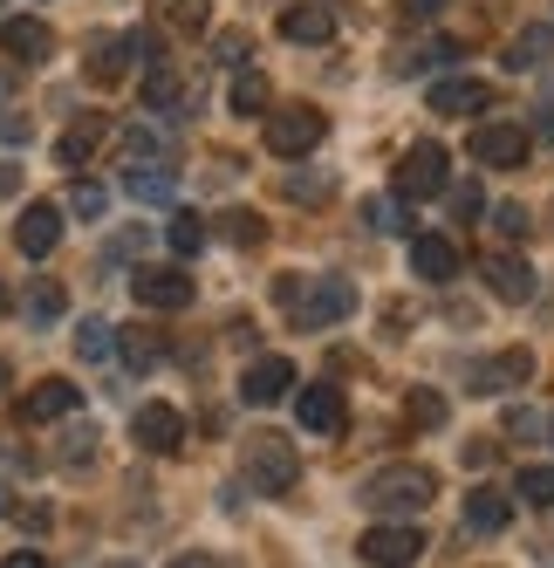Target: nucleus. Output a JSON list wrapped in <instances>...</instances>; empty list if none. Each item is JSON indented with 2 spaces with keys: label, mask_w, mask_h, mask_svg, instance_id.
Returning <instances> with one entry per match:
<instances>
[{
  "label": "nucleus",
  "mask_w": 554,
  "mask_h": 568,
  "mask_svg": "<svg viewBox=\"0 0 554 568\" xmlns=\"http://www.w3.org/2000/svg\"><path fill=\"white\" fill-rule=\"evenodd\" d=\"M281 192H288V199H308V206H322V199H329V179H322V172H288Z\"/></svg>",
  "instance_id": "33"
},
{
  "label": "nucleus",
  "mask_w": 554,
  "mask_h": 568,
  "mask_svg": "<svg viewBox=\"0 0 554 568\" xmlns=\"http://www.w3.org/2000/svg\"><path fill=\"white\" fill-rule=\"evenodd\" d=\"M178 103V75L172 69H151L144 75V110H172Z\"/></svg>",
  "instance_id": "31"
},
{
  "label": "nucleus",
  "mask_w": 554,
  "mask_h": 568,
  "mask_svg": "<svg viewBox=\"0 0 554 568\" xmlns=\"http://www.w3.org/2000/svg\"><path fill=\"white\" fill-rule=\"evenodd\" d=\"M55 240H62V206L34 199V206L14 220V247H21L28 261H42V254H55Z\"/></svg>",
  "instance_id": "12"
},
{
  "label": "nucleus",
  "mask_w": 554,
  "mask_h": 568,
  "mask_svg": "<svg viewBox=\"0 0 554 568\" xmlns=\"http://www.w3.org/2000/svg\"><path fill=\"white\" fill-rule=\"evenodd\" d=\"M240 473H247L254 494L281 500V494H295L301 459H295V445H288L281 432H247V445H240Z\"/></svg>",
  "instance_id": "3"
},
{
  "label": "nucleus",
  "mask_w": 554,
  "mask_h": 568,
  "mask_svg": "<svg viewBox=\"0 0 554 568\" xmlns=\"http://www.w3.org/2000/svg\"><path fill=\"white\" fill-rule=\"evenodd\" d=\"M547 55H554V28H521L506 49V69H541Z\"/></svg>",
  "instance_id": "25"
},
{
  "label": "nucleus",
  "mask_w": 554,
  "mask_h": 568,
  "mask_svg": "<svg viewBox=\"0 0 554 568\" xmlns=\"http://www.w3.org/2000/svg\"><path fill=\"white\" fill-rule=\"evenodd\" d=\"M96 453V432L83 425V432H69V445H62V459H90Z\"/></svg>",
  "instance_id": "40"
},
{
  "label": "nucleus",
  "mask_w": 554,
  "mask_h": 568,
  "mask_svg": "<svg viewBox=\"0 0 554 568\" xmlns=\"http://www.w3.org/2000/svg\"><path fill=\"white\" fill-rule=\"evenodd\" d=\"M0 568H49V561L34 555V548H21V555H8V561H0Z\"/></svg>",
  "instance_id": "44"
},
{
  "label": "nucleus",
  "mask_w": 554,
  "mask_h": 568,
  "mask_svg": "<svg viewBox=\"0 0 554 568\" xmlns=\"http://www.w3.org/2000/svg\"><path fill=\"white\" fill-rule=\"evenodd\" d=\"M356 555H363L370 568H411L418 555H424V535L411 520H377L363 541H356Z\"/></svg>",
  "instance_id": "5"
},
{
  "label": "nucleus",
  "mask_w": 554,
  "mask_h": 568,
  "mask_svg": "<svg viewBox=\"0 0 554 568\" xmlns=\"http://www.w3.org/2000/svg\"><path fill=\"white\" fill-rule=\"evenodd\" d=\"M288 384H295V363H288V356H260L254 371L240 377V397H247V404H281Z\"/></svg>",
  "instance_id": "15"
},
{
  "label": "nucleus",
  "mask_w": 554,
  "mask_h": 568,
  "mask_svg": "<svg viewBox=\"0 0 554 568\" xmlns=\"http://www.w3.org/2000/svg\"><path fill=\"white\" fill-rule=\"evenodd\" d=\"M547 432H554V425H547Z\"/></svg>",
  "instance_id": "50"
},
{
  "label": "nucleus",
  "mask_w": 554,
  "mask_h": 568,
  "mask_svg": "<svg viewBox=\"0 0 554 568\" xmlns=\"http://www.w3.org/2000/svg\"><path fill=\"white\" fill-rule=\"evenodd\" d=\"M274 295H281V308L295 315V329H336L342 315H356V288L342 274H315V281L301 274V281H281Z\"/></svg>",
  "instance_id": "2"
},
{
  "label": "nucleus",
  "mask_w": 554,
  "mask_h": 568,
  "mask_svg": "<svg viewBox=\"0 0 554 568\" xmlns=\"http://www.w3.org/2000/svg\"><path fill=\"white\" fill-rule=\"evenodd\" d=\"M0 49H8V62L34 69V62H49V55H55V28H49V21H34V14H8V21H0Z\"/></svg>",
  "instance_id": "7"
},
{
  "label": "nucleus",
  "mask_w": 554,
  "mask_h": 568,
  "mask_svg": "<svg viewBox=\"0 0 554 568\" xmlns=\"http://www.w3.org/2000/svg\"><path fill=\"white\" fill-rule=\"evenodd\" d=\"M452 192V172H445V151L439 144H411L398 158V199H439Z\"/></svg>",
  "instance_id": "6"
},
{
  "label": "nucleus",
  "mask_w": 554,
  "mask_h": 568,
  "mask_svg": "<svg viewBox=\"0 0 554 568\" xmlns=\"http://www.w3.org/2000/svg\"><path fill=\"white\" fill-rule=\"evenodd\" d=\"M363 220L377 226V233H404L411 220H404V206H398V199H363Z\"/></svg>",
  "instance_id": "32"
},
{
  "label": "nucleus",
  "mask_w": 554,
  "mask_h": 568,
  "mask_svg": "<svg viewBox=\"0 0 554 568\" xmlns=\"http://www.w3.org/2000/svg\"><path fill=\"white\" fill-rule=\"evenodd\" d=\"M322 138H329V116H322V110H308V103L267 116V151H274V158H308Z\"/></svg>",
  "instance_id": "4"
},
{
  "label": "nucleus",
  "mask_w": 554,
  "mask_h": 568,
  "mask_svg": "<svg viewBox=\"0 0 554 568\" xmlns=\"http://www.w3.org/2000/svg\"><path fill=\"white\" fill-rule=\"evenodd\" d=\"M404 418H411L418 432H439V425H445V397H439V390H411V397H404Z\"/></svg>",
  "instance_id": "27"
},
{
  "label": "nucleus",
  "mask_w": 554,
  "mask_h": 568,
  "mask_svg": "<svg viewBox=\"0 0 554 568\" xmlns=\"http://www.w3.org/2000/svg\"><path fill=\"white\" fill-rule=\"evenodd\" d=\"M295 418H301V432H315V438H336L342 432V390L336 384H301V397H295Z\"/></svg>",
  "instance_id": "11"
},
{
  "label": "nucleus",
  "mask_w": 554,
  "mask_h": 568,
  "mask_svg": "<svg viewBox=\"0 0 554 568\" xmlns=\"http://www.w3.org/2000/svg\"><path fill=\"white\" fill-rule=\"evenodd\" d=\"M75 349H83L90 363H96V356H110V322H83V329H75Z\"/></svg>",
  "instance_id": "36"
},
{
  "label": "nucleus",
  "mask_w": 554,
  "mask_h": 568,
  "mask_svg": "<svg viewBox=\"0 0 554 568\" xmlns=\"http://www.w3.org/2000/svg\"><path fill=\"white\" fill-rule=\"evenodd\" d=\"M527 377H534V349H500V356H486L480 371H472V390H513Z\"/></svg>",
  "instance_id": "17"
},
{
  "label": "nucleus",
  "mask_w": 554,
  "mask_h": 568,
  "mask_svg": "<svg viewBox=\"0 0 554 568\" xmlns=\"http://www.w3.org/2000/svg\"><path fill=\"white\" fill-rule=\"evenodd\" d=\"M131 62H137V42H131V34H103L96 55H90V75H96V83H124Z\"/></svg>",
  "instance_id": "23"
},
{
  "label": "nucleus",
  "mask_w": 554,
  "mask_h": 568,
  "mask_svg": "<svg viewBox=\"0 0 554 568\" xmlns=\"http://www.w3.org/2000/svg\"><path fill=\"white\" fill-rule=\"evenodd\" d=\"M165 240H172V254H199V247H206V220H199V213H178Z\"/></svg>",
  "instance_id": "30"
},
{
  "label": "nucleus",
  "mask_w": 554,
  "mask_h": 568,
  "mask_svg": "<svg viewBox=\"0 0 554 568\" xmlns=\"http://www.w3.org/2000/svg\"><path fill=\"white\" fill-rule=\"evenodd\" d=\"M62 308H69V295H62V281H49V274H34V281H28V322H34V329H55V322H62Z\"/></svg>",
  "instance_id": "24"
},
{
  "label": "nucleus",
  "mask_w": 554,
  "mask_h": 568,
  "mask_svg": "<svg viewBox=\"0 0 554 568\" xmlns=\"http://www.w3.org/2000/svg\"><path fill=\"white\" fill-rule=\"evenodd\" d=\"M75 404H83V390H75V384H62V377H49V384H34V390L21 397V418L49 425V418H69Z\"/></svg>",
  "instance_id": "18"
},
{
  "label": "nucleus",
  "mask_w": 554,
  "mask_h": 568,
  "mask_svg": "<svg viewBox=\"0 0 554 568\" xmlns=\"http://www.w3.org/2000/svg\"><path fill=\"white\" fill-rule=\"evenodd\" d=\"M110 138V124H103V116L96 110H83V116H75V124L62 131V144H55V158H62V165H90V151Z\"/></svg>",
  "instance_id": "21"
},
{
  "label": "nucleus",
  "mask_w": 554,
  "mask_h": 568,
  "mask_svg": "<svg viewBox=\"0 0 554 568\" xmlns=\"http://www.w3.org/2000/svg\"><path fill=\"white\" fill-rule=\"evenodd\" d=\"M124 192L144 199V206H165V199L178 192V172L165 165V158H151V165H131V172H124Z\"/></svg>",
  "instance_id": "20"
},
{
  "label": "nucleus",
  "mask_w": 554,
  "mask_h": 568,
  "mask_svg": "<svg viewBox=\"0 0 554 568\" xmlns=\"http://www.w3.org/2000/svg\"><path fill=\"white\" fill-rule=\"evenodd\" d=\"M34 124H28V116H21V103H0V144H21Z\"/></svg>",
  "instance_id": "37"
},
{
  "label": "nucleus",
  "mask_w": 554,
  "mask_h": 568,
  "mask_svg": "<svg viewBox=\"0 0 554 568\" xmlns=\"http://www.w3.org/2000/svg\"><path fill=\"white\" fill-rule=\"evenodd\" d=\"M131 295H137V308H185L192 302V274L185 267H137Z\"/></svg>",
  "instance_id": "9"
},
{
  "label": "nucleus",
  "mask_w": 554,
  "mask_h": 568,
  "mask_svg": "<svg viewBox=\"0 0 554 568\" xmlns=\"http://www.w3.org/2000/svg\"><path fill=\"white\" fill-rule=\"evenodd\" d=\"M281 34L301 42V49H322V42H336V14L322 8V0H301V8L281 14Z\"/></svg>",
  "instance_id": "16"
},
{
  "label": "nucleus",
  "mask_w": 554,
  "mask_h": 568,
  "mask_svg": "<svg viewBox=\"0 0 554 568\" xmlns=\"http://www.w3.org/2000/svg\"><path fill=\"white\" fill-rule=\"evenodd\" d=\"M226 233L240 240V247H260L267 240V226H260V213H226Z\"/></svg>",
  "instance_id": "35"
},
{
  "label": "nucleus",
  "mask_w": 554,
  "mask_h": 568,
  "mask_svg": "<svg viewBox=\"0 0 554 568\" xmlns=\"http://www.w3.org/2000/svg\"><path fill=\"white\" fill-rule=\"evenodd\" d=\"M172 568H226V561H219V555H199V548H192V555H178Z\"/></svg>",
  "instance_id": "42"
},
{
  "label": "nucleus",
  "mask_w": 554,
  "mask_h": 568,
  "mask_svg": "<svg viewBox=\"0 0 554 568\" xmlns=\"http://www.w3.org/2000/svg\"><path fill=\"white\" fill-rule=\"evenodd\" d=\"M480 274H486V288H493L500 302H534V267H527V261H513V254H493Z\"/></svg>",
  "instance_id": "19"
},
{
  "label": "nucleus",
  "mask_w": 554,
  "mask_h": 568,
  "mask_svg": "<svg viewBox=\"0 0 554 568\" xmlns=\"http://www.w3.org/2000/svg\"><path fill=\"white\" fill-rule=\"evenodd\" d=\"M124 363H137V371H151V363H157V343L131 329V336H124Z\"/></svg>",
  "instance_id": "38"
},
{
  "label": "nucleus",
  "mask_w": 554,
  "mask_h": 568,
  "mask_svg": "<svg viewBox=\"0 0 554 568\" xmlns=\"http://www.w3.org/2000/svg\"><path fill=\"white\" fill-rule=\"evenodd\" d=\"M411 274H424L431 288H445V281L459 274V247H452L445 233H418L411 240Z\"/></svg>",
  "instance_id": "13"
},
{
  "label": "nucleus",
  "mask_w": 554,
  "mask_h": 568,
  "mask_svg": "<svg viewBox=\"0 0 554 568\" xmlns=\"http://www.w3.org/2000/svg\"><path fill=\"white\" fill-rule=\"evenodd\" d=\"M493 226H500L506 240H521V233H527L534 220H527V206H500V213H493Z\"/></svg>",
  "instance_id": "39"
},
{
  "label": "nucleus",
  "mask_w": 554,
  "mask_h": 568,
  "mask_svg": "<svg viewBox=\"0 0 554 568\" xmlns=\"http://www.w3.org/2000/svg\"><path fill=\"white\" fill-rule=\"evenodd\" d=\"M445 199H452V213H459V220H480V213H486V192L472 185V179H465V185H452Z\"/></svg>",
  "instance_id": "34"
},
{
  "label": "nucleus",
  "mask_w": 554,
  "mask_h": 568,
  "mask_svg": "<svg viewBox=\"0 0 554 568\" xmlns=\"http://www.w3.org/2000/svg\"><path fill=\"white\" fill-rule=\"evenodd\" d=\"M0 514H8V494H0Z\"/></svg>",
  "instance_id": "48"
},
{
  "label": "nucleus",
  "mask_w": 554,
  "mask_h": 568,
  "mask_svg": "<svg viewBox=\"0 0 554 568\" xmlns=\"http://www.w3.org/2000/svg\"><path fill=\"white\" fill-rule=\"evenodd\" d=\"M0 308H8V295H0Z\"/></svg>",
  "instance_id": "49"
},
{
  "label": "nucleus",
  "mask_w": 554,
  "mask_h": 568,
  "mask_svg": "<svg viewBox=\"0 0 554 568\" xmlns=\"http://www.w3.org/2000/svg\"><path fill=\"white\" fill-rule=\"evenodd\" d=\"M527 507H554V466H527L521 473V486H513Z\"/></svg>",
  "instance_id": "28"
},
{
  "label": "nucleus",
  "mask_w": 554,
  "mask_h": 568,
  "mask_svg": "<svg viewBox=\"0 0 554 568\" xmlns=\"http://www.w3.org/2000/svg\"><path fill=\"white\" fill-rule=\"evenodd\" d=\"M110 568H137V561H110Z\"/></svg>",
  "instance_id": "47"
},
{
  "label": "nucleus",
  "mask_w": 554,
  "mask_h": 568,
  "mask_svg": "<svg viewBox=\"0 0 554 568\" xmlns=\"http://www.w3.org/2000/svg\"><path fill=\"white\" fill-rule=\"evenodd\" d=\"M0 397H8V363H0Z\"/></svg>",
  "instance_id": "46"
},
{
  "label": "nucleus",
  "mask_w": 554,
  "mask_h": 568,
  "mask_svg": "<svg viewBox=\"0 0 554 568\" xmlns=\"http://www.w3.org/2000/svg\"><path fill=\"white\" fill-rule=\"evenodd\" d=\"M439 116H465V110H486L493 103V90L480 83V75H445V83H431V97H424Z\"/></svg>",
  "instance_id": "14"
},
{
  "label": "nucleus",
  "mask_w": 554,
  "mask_h": 568,
  "mask_svg": "<svg viewBox=\"0 0 554 568\" xmlns=\"http://www.w3.org/2000/svg\"><path fill=\"white\" fill-rule=\"evenodd\" d=\"M541 144L554 151V103H541Z\"/></svg>",
  "instance_id": "45"
},
{
  "label": "nucleus",
  "mask_w": 554,
  "mask_h": 568,
  "mask_svg": "<svg viewBox=\"0 0 554 568\" xmlns=\"http://www.w3.org/2000/svg\"><path fill=\"white\" fill-rule=\"evenodd\" d=\"M131 438L144 445V453H178V445H185V418L172 412V404H137V412H131Z\"/></svg>",
  "instance_id": "10"
},
{
  "label": "nucleus",
  "mask_w": 554,
  "mask_h": 568,
  "mask_svg": "<svg viewBox=\"0 0 554 568\" xmlns=\"http://www.w3.org/2000/svg\"><path fill=\"white\" fill-rule=\"evenodd\" d=\"M445 8H452V0H404L411 21H431V14H445Z\"/></svg>",
  "instance_id": "41"
},
{
  "label": "nucleus",
  "mask_w": 554,
  "mask_h": 568,
  "mask_svg": "<svg viewBox=\"0 0 554 568\" xmlns=\"http://www.w3.org/2000/svg\"><path fill=\"white\" fill-rule=\"evenodd\" d=\"M267 103H274V83H267L260 69H240V75H233V116H260Z\"/></svg>",
  "instance_id": "26"
},
{
  "label": "nucleus",
  "mask_w": 554,
  "mask_h": 568,
  "mask_svg": "<svg viewBox=\"0 0 554 568\" xmlns=\"http://www.w3.org/2000/svg\"><path fill=\"white\" fill-rule=\"evenodd\" d=\"M103 206H110V192H103L96 179H75V185H69V213H83V220H103Z\"/></svg>",
  "instance_id": "29"
},
{
  "label": "nucleus",
  "mask_w": 554,
  "mask_h": 568,
  "mask_svg": "<svg viewBox=\"0 0 554 568\" xmlns=\"http://www.w3.org/2000/svg\"><path fill=\"white\" fill-rule=\"evenodd\" d=\"M356 500L370 514H383V520H411V514H424L439 500V479H431V466H377Z\"/></svg>",
  "instance_id": "1"
},
{
  "label": "nucleus",
  "mask_w": 554,
  "mask_h": 568,
  "mask_svg": "<svg viewBox=\"0 0 554 568\" xmlns=\"http://www.w3.org/2000/svg\"><path fill=\"white\" fill-rule=\"evenodd\" d=\"M21 192V165H0V199H14Z\"/></svg>",
  "instance_id": "43"
},
{
  "label": "nucleus",
  "mask_w": 554,
  "mask_h": 568,
  "mask_svg": "<svg viewBox=\"0 0 554 568\" xmlns=\"http://www.w3.org/2000/svg\"><path fill=\"white\" fill-rule=\"evenodd\" d=\"M506 520H513L506 494H493V486H472V494H465V527H472V535H500Z\"/></svg>",
  "instance_id": "22"
},
{
  "label": "nucleus",
  "mask_w": 554,
  "mask_h": 568,
  "mask_svg": "<svg viewBox=\"0 0 554 568\" xmlns=\"http://www.w3.org/2000/svg\"><path fill=\"white\" fill-rule=\"evenodd\" d=\"M527 131L521 124H480L472 131V158H480V165H493V172H513V165H527Z\"/></svg>",
  "instance_id": "8"
}]
</instances>
